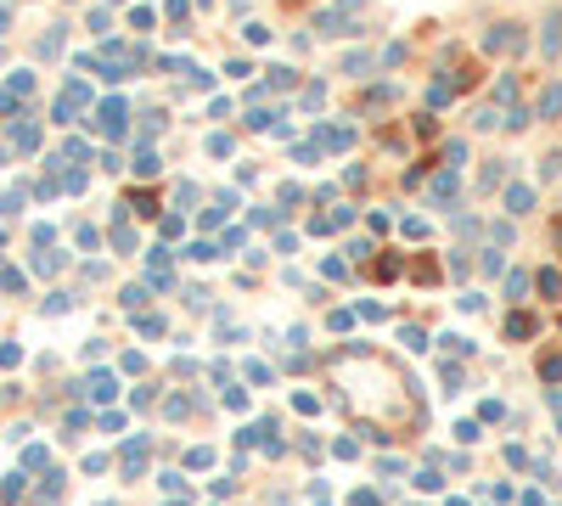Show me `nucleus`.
Instances as JSON below:
<instances>
[{
	"label": "nucleus",
	"instance_id": "obj_1",
	"mask_svg": "<svg viewBox=\"0 0 562 506\" xmlns=\"http://www.w3.org/2000/svg\"><path fill=\"white\" fill-rule=\"evenodd\" d=\"M483 51H495V57H500V51L517 57V51H523V28H517V23H495V28L483 34Z\"/></svg>",
	"mask_w": 562,
	"mask_h": 506
},
{
	"label": "nucleus",
	"instance_id": "obj_2",
	"mask_svg": "<svg viewBox=\"0 0 562 506\" xmlns=\"http://www.w3.org/2000/svg\"><path fill=\"white\" fill-rule=\"evenodd\" d=\"M315 146H321V152H349V146H354V130H349V124H321V130H315Z\"/></svg>",
	"mask_w": 562,
	"mask_h": 506
},
{
	"label": "nucleus",
	"instance_id": "obj_3",
	"mask_svg": "<svg viewBox=\"0 0 562 506\" xmlns=\"http://www.w3.org/2000/svg\"><path fill=\"white\" fill-rule=\"evenodd\" d=\"M456 192H461V169H444V175L427 186V197H433L439 209H450V203H456Z\"/></svg>",
	"mask_w": 562,
	"mask_h": 506
},
{
	"label": "nucleus",
	"instance_id": "obj_4",
	"mask_svg": "<svg viewBox=\"0 0 562 506\" xmlns=\"http://www.w3.org/2000/svg\"><path fill=\"white\" fill-rule=\"evenodd\" d=\"M540 51H546V62H551V57L562 51V17H557V11L540 23Z\"/></svg>",
	"mask_w": 562,
	"mask_h": 506
},
{
	"label": "nucleus",
	"instance_id": "obj_5",
	"mask_svg": "<svg viewBox=\"0 0 562 506\" xmlns=\"http://www.w3.org/2000/svg\"><path fill=\"white\" fill-rule=\"evenodd\" d=\"M450 96H456V79H450V73H439V79L427 84V101H433V107H444Z\"/></svg>",
	"mask_w": 562,
	"mask_h": 506
},
{
	"label": "nucleus",
	"instance_id": "obj_6",
	"mask_svg": "<svg viewBox=\"0 0 562 506\" xmlns=\"http://www.w3.org/2000/svg\"><path fill=\"white\" fill-rule=\"evenodd\" d=\"M506 209H512V214H529V209H534V192H529V186H506Z\"/></svg>",
	"mask_w": 562,
	"mask_h": 506
},
{
	"label": "nucleus",
	"instance_id": "obj_7",
	"mask_svg": "<svg viewBox=\"0 0 562 506\" xmlns=\"http://www.w3.org/2000/svg\"><path fill=\"white\" fill-rule=\"evenodd\" d=\"M562 113V84H546L540 90V119H557Z\"/></svg>",
	"mask_w": 562,
	"mask_h": 506
},
{
	"label": "nucleus",
	"instance_id": "obj_8",
	"mask_svg": "<svg viewBox=\"0 0 562 506\" xmlns=\"http://www.w3.org/2000/svg\"><path fill=\"white\" fill-rule=\"evenodd\" d=\"M506 338H534V315H506Z\"/></svg>",
	"mask_w": 562,
	"mask_h": 506
},
{
	"label": "nucleus",
	"instance_id": "obj_9",
	"mask_svg": "<svg viewBox=\"0 0 562 506\" xmlns=\"http://www.w3.org/2000/svg\"><path fill=\"white\" fill-rule=\"evenodd\" d=\"M410 282L433 287V282H439V265H433V259H416V265H410Z\"/></svg>",
	"mask_w": 562,
	"mask_h": 506
},
{
	"label": "nucleus",
	"instance_id": "obj_10",
	"mask_svg": "<svg viewBox=\"0 0 562 506\" xmlns=\"http://www.w3.org/2000/svg\"><path fill=\"white\" fill-rule=\"evenodd\" d=\"M500 124H506V130H529V124H534V113H529V107H506V119H500Z\"/></svg>",
	"mask_w": 562,
	"mask_h": 506
},
{
	"label": "nucleus",
	"instance_id": "obj_11",
	"mask_svg": "<svg viewBox=\"0 0 562 506\" xmlns=\"http://www.w3.org/2000/svg\"><path fill=\"white\" fill-rule=\"evenodd\" d=\"M534 282H540V292H546V298H562V276H557V270H540Z\"/></svg>",
	"mask_w": 562,
	"mask_h": 506
},
{
	"label": "nucleus",
	"instance_id": "obj_12",
	"mask_svg": "<svg viewBox=\"0 0 562 506\" xmlns=\"http://www.w3.org/2000/svg\"><path fill=\"white\" fill-rule=\"evenodd\" d=\"M540 377L557 388V383H562V355H546V361H540Z\"/></svg>",
	"mask_w": 562,
	"mask_h": 506
},
{
	"label": "nucleus",
	"instance_id": "obj_13",
	"mask_svg": "<svg viewBox=\"0 0 562 506\" xmlns=\"http://www.w3.org/2000/svg\"><path fill=\"white\" fill-rule=\"evenodd\" d=\"M467 163V141H450L444 146V169H461Z\"/></svg>",
	"mask_w": 562,
	"mask_h": 506
},
{
	"label": "nucleus",
	"instance_id": "obj_14",
	"mask_svg": "<svg viewBox=\"0 0 562 506\" xmlns=\"http://www.w3.org/2000/svg\"><path fill=\"white\" fill-rule=\"evenodd\" d=\"M371 68V51H349V57H343V73H366Z\"/></svg>",
	"mask_w": 562,
	"mask_h": 506
},
{
	"label": "nucleus",
	"instance_id": "obj_15",
	"mask_svg": "<svg viewBox=\"0 0 562 506\" xmlns=\"http://www.w3.org/2000/svg\"><path fill=\"white\" fill-rule=\"evenodd\" d=\"M293 84H298L293 68H270V90H293Z\"/></svg>",
	"mask_w": 562,
	"mask_h": 506
},
{
	"label": "nucleus",
	"instance_id": "obj_16",
	"mask_svg": "<svg viewBox=\"0 0 562 506\" xmlns=\"http://www.w3.org/2000/svg\"><path fill=\"white\" fill-rule=\"evenodd\" d=\"M562 175V152H546V158H540V180H557Z\"/></svg>",
	"mask_w": 562,
	"mask_h": 506
},
{
	"label": "nucleus",
	"instance_id": "obj_17",
	"mask_svg": "<svg viewBox=\"0 0 562 506\" xmlns=\"http://www.w3.org/2000/svg\"><path fill=\"white\" fill-rule=\"evenodd\" d=\"M489 242H495V248H512V225L495 219V225H489Z\"/></svg>",
	"mask_w": 562,
	"mask_h": 506
},
{
	"label": "nucleus",
	"instance_id": "obj_18",
	"mask_svg": "<svg viewBox=\"0 0 562 506\" xmlns=\"http://www.w3.org/2000/svg\"><path fill=\"white\" fill-rule=\"evenodd\" d=\"M500 180H506V169H500V163H489V169H483V175H478V186H483V192H495Z\"/></svg>",
	"mask_w": 562,
	"mask_h": 506
},
{
	"label": "nucleus",
	"instance_id": "obj_19",
	"mask_svg": "<svg viewBox=\"0 0 562 506\" xmlns=\"http://www.w3.org/2000/svg\"><path fill=\"white\" fill-rule=\"evenodd\" d=\"M304 107H310V113L326 107V84H304Z\"/></svg>",
	"mask_w": 562,
	"mask_h": 506
},
{
	"label": "nucleus",
	"instance_id": "obj_20",
	"mask_svg": "<svg viewBox=\"0 0 562 506\" xmlns=\"http://www.w3.org/2000/svg\"><path fill=\"white\" fill-rule=\"evenodd\" d=\"M506 292H512V304H517V298L529 292V276H523V270H512V276H506Z\"/></svg>",
	"mask_w": 562,
	"mask_h": 506
},
{
	"label": "nucleus",
	"instance_id": "obj_21",
	"mask_svg": "<svg viewBox=\"0 0 562 506\" xmlns=\"http://www.w3.org/2000/svg\"><path fill=\"white\" fill-rule=\"evenodd\" d=\"M512 96H517V79H512V73H506V79H495V101H512Z\"/></svg>",
	"mask_w": 562,
	"mask_h": 506
},
{
	"label": "nucleus",
	"instance_id": "obj_22",
	"mask_svg": "<svg viewBox=\"0 0 562 506\" xmlns=\"http://www.w3.org/2000/svg\"><path fill=\"white\" fill-rule=\"evenodd\" d=\"M394 276H400V259H394V253H388V259H377V282H394Z\"/></svg>",
	"mask_w": 562,
	"mask_h": 506
},
{
	"label": "nucleus",
	"instance_id": "obj_23",
	"mask_svg": "<svg viewBox=\"0 0 562 506\" xmlns=\"http://www.w3.org/2000/svg\"><path fill=\"white\" fill-rule=\"evenodd\" d=\"M551 411H557V434H562V388H551Z\"/></svg>",
	"mask_w": 562,
	"mask_h": 506
}]
</instances>
